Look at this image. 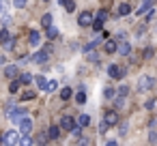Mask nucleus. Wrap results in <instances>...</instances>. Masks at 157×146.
Listing matches in <instances>:
<instances>
[{
    "label": "nucleus",
    "mask_w": 157,
    "mask_h": 146,
    "mask_svg": "<svg viewBox=\"0 0 157 146\" xmlns=\"http://www.w3.org/2000/svg\"><path fill=\"white\" fill-rule=\"evenodd\" d=\"M2 142L5 146H17V142H20V133L15 131V129H11V131H7L5 135H2Z\"/></svg>",
    "instance_id": "f257e3e1"
},
{
    "label": "nucleus",
    "mask_w": 157,
    "mask_h": 146,
    "mask_svg": "<svg viewBox=\"0 0 157 146\" xmlns=\"http://www.w3.org/2000/svg\"><path fill=\"white\" fill-rule=\"evenodd\" d=\"M105 20H108V11H105V9H99V13H97V17L93 20V26H90V28H93L95 32H99V30L103 28Z\"/></svg>",
    "instance_id": "f03ea898"
},
{
    "label": "nucleus",
    "mask_w": 157,
    "mask_h": 146,
    "mask_svg": "<svg viewBox=\"0 0 157 146\" xmlns=\"http://www.w3.org/2000/svg\"><path fill=\"white\" fill-rule=\"evenodd\" d=\"M155 86V77H151V75H142L140 80H138V92H146V90H151Z\"/></svg>",
    "instance_id": "7ed1b4c3"
},
{
    "label": "nucleus",
    "mask_w": 157,
    "mask_h": 146,
    "mask_svg": "<svg viewBox=\"0 0 157 146\" xmlns=\"http://www.w3.org/2000/svg\"><path fill=\"white\" fill-rule=\"evenodd\" d=\"M7 116L13 120V122H20L24 116H26V110L24 107H9V112H7Z\"/></svg>",
    "instance_id": "20e7f679"
},
{
    "label": "nucleus",
    "mask_w": 157,
    "mask_h": 146,
    "mask_svg": "<svg viewBox=\"0 0 157 146\" xmlns=\"http://www.w3.org/2000/svg\"><path fill=\"white\" fill-rule=\"evenodd\" d=\"M35 65H45L48 60H50V52L48 50H39V52H35V56L30 58Z\"/></svg>",
    "instance_id": "39448f33"
},
{
    "label": "nucleus",
    "mask_w": 157,
    "mask_h": 146,
    "mask_svg": "<svg viewBox=\"0 0 157 146\" xmlns=\"http://www.w3.org/2000/svg\"><path fill=\"white\" fill-rule=\"evenodd\" d=\"M78 24H80L82 28L93 26V13H90V11H82V13L78 15Z\"/></svg>",
    "instance_id": "423d86ee"
},
{
    "label": "nucleus",
    "mask_w": 157,
    "mask_h": 146,
    "mask_svg": "<svg viewBox=\"0 0 157 146\" xmlns=\"http://www.w3.org/2000/svg\"><path fill=\"white\" fill-rule=\"evenodd\" d=\"M75 125H78V122H75V118H73V116H69V114H65V116L60 118V129H65V131H71Z\"/></svg>",
    "instance_id": "0eeeda50"
},
{
    "label": "nucleus",
    "mask_w": 157,
    "mask_h": 146,
    "mask_svg": "<svg viewBox=\"0 0 157 146\" xmlns=\"http://www.w3.org/2000/svg\"><path fill=\"white\" fill-rule=\"evenodd\" d=\"M17 125H20V133H22V135H28V133L33 131V120H30V118H26V116H24Z\"/></svg>",
    "instance_id": "6e6552de"
},
{
    "label": "nucleus",
    "mask_w": 157,
    "mask_h": 146,
    "mask_svg": "<svg viewBox=\"0 0 157 146\" xmlns=\"http://www.w3.org/2000/svg\"><path fill=\"white\" fill-rule=\"evenodd\" d=\"M108 75H110L112 80H121V77L125 75V69H121V67H116V65H110V67H108Z\"/></svg>",
    "instance_id": "1a4fd4ad"
},
{
    "label": "nucleus",
    "mask_w": 157,
    "mask_h": 146,
    "mask_svg": "<svg viewBox=\"0 0 157 146\" xmlns=\"http://www.w3.org/2000/svg\"><path fill=\"white\" fill-rule=\"evenodd\" d=\"M103 122H105L108 127H112V125H118V114H116L114 110H108V112H105V116H103Z\"/></svg>",
    "instance_id": "9d476101"
},
{
    "label": "nucleus",
    "mask_w": 157,
    "mask_h": 146,
    "mask_svg": "<svg viewBox=\"0 0 157 146\" xmlns=\"http://www.w3.org/2000/svg\"><path fill=\"white\" fill-rule=\"evenodd\" d=\"M157 2V0H142V5H140V9H136V13L138 15H142V13H148L151 11V7Z\"/></svg>",
    "instance_id": "9b49d317"
},
{
    "label": "nucleus",
    "mask_w": 157,
    "mask_h": 146,
    "mask_svg": "<svg viewBox=\"0 0 157 146\" xmlns=\"http://www.w3.org/2000/svg\"><path fill=\"white\" fill-rule=\"evenodd\" d=\"M39 43H41V35H39L37 30H30V35H28V45L39 47Z\"/></svg>",
    "instance_id": "f8f14e48"
},
{
    "label": "nucleus",
    "mask_w": 157,
    "mask_h": 146,
    "mask_svg": "<svg viewBox=\"0 0 157 146\" xmlns=\"http://www.w3.org/2000/svg\"><path fill=\"white\" fill-rule=\"evenodd\" d=\"M17 73H20V67H17V65H9V67H5V75H7V77H15Z\"/></svg>",
    "instance_id": "ddd939ff"
},
{
    "label": "nucleus",
    "mask_w": 157,
    "mask_h": 146,
    "mask_svg": "<svg viewBox=\"0 0 157 146\" xmlns=\"http://www.w3.org/2000/svg\"><path fill=\"white\" fill-rule=\"evenodd\" d=\"M75 101H78L80 105H84V103H86V90H84V86H80V90L75 92Z\"/></svg>",
    "instance_id": "4468645a"
},
{
    "label": "nucleus",
    "mask_w": 157,
    "mask_h": 146,
    "mask_svg": "<svg viewBox=\"0 0 157 146\" xmlns=\"http://www.w3.org/2000/svg\"><path fill=\"white\" fill-rule=\"evenodd\" d=\"M58 135H60V125H52V127H50V131H48V137L58 140Z\"/></svg>",
    "instance_id": "2eb2a0df"
},
{
    "label": "nucleus",
    "mask_w": 157,
    "mask_h": 146,
    "mask_svg": "<svg viewBox=\"0 0 157 146\" xmlns=\"http://www.w3.org/2000/svg\"><path fill=\"white\" fill-rule=\"evenodd\" d=\"M118 54H123V56H129V54H131V45H129L127 41H123V43L118 45Z\"/></svg>",
    "instance_id": "dca6fc26"
},
{
    "label": "nucleus",
    "mask_w": 157,
    "mask_h": 146,
    "mask_svg": "<svg viewBox=\"0 0 157 146\" xmlns=\"http://www.w3.org/2000/svg\"><path fill=\"white\" fill-rule=\"evenodd\" d=\"M78 125H80L82 129L88 127V125H90V116H88V114H80V116H78Z\"/></svg>",
    "instance_id": "f3484780"
},
{
    "label": "nucleus",
    "mask_w": 157,
    "mask_h": 146,
    "mask_svg": "<svg viewBox=\"0 0 157 146\" xmlns=\"http://www.w3.org/2000/svg\"><path fill=\"white\" fill-rule=\"evenodd\" d=\"M155 127V120L151 122V129H148V142L151 144H157V129H153Z\"/></svg>",
    "instance_id": "a211bd4d"
},
{
    "label": "nucleus",
    "mask_w": 157,
    "mask_h": 146,
    "mask_svg": "<svg viewBox=\"0 0 157 146\" xmlns=\"http://www.w3.org/2000/svg\"><path fill=\"white\" fill-rule=\"evenodd\" d=\"M35 82H37V88H41V90H45V88H48V80H45V75H37V77H35Z\"/></svg>",
    "instance_id": "6ab92c4d"
},
{
    "label": "nucleus",
    "mask_w": 157,
    "mask_h": 146,
    "mask_svg": "<svg viewBox=\"0 0 157 146\" xmlns=\"http://www.w3.org/2000/svg\"><path fill=\"white\" fill-rule=\"evenodd\" d=\"M129 13H131V7L127 2H121L118 5V15H129Z\"/></svg>",
    "instance_id": "aec40b11"
},
{
    "label": "nucleus",
    "mask_w": 157,
    "mask_h": 146,
    "mask_svg": "<svg viewBox=\"0 0 157 146\" xmlns=\"http://www.w3.org/2000/svg\"><path fill=\"white\" fill-rule=\"evenodd\" d=\"M105 52H108V54H114V52H118V45H116V41H105Z\"/></svg>",
    "instance_id": "412c9836"
},
{
    "label": "nucleus",
    "mask_w": 157,
    "mask_h": 146,
    "mask_svg": "<svg viewBox=\"0 0 157 146\" xmlns=\"http://www.w3.org/2000/svg\"><path fill=\"white\" fill-rule=\"evenodd\" d=\"M17 146H33V137L30 135H22L20 142H17Z\"/></svg>",
    "instance_id": "4be33fe9"
},
{
    "label": "nucleus",
    "mask_w": 157,
    "mask_h": 146,
    "mask_svg": "<svg viewBox=\"0 0 157 146\" xmlns=\"http://www.w3.org/2000/svg\"><path fill=\"white\" fill-rule=\"evenodd\" d=\"M75 146H90V137L88 135H80L78 142H75Z\"/></svg>",
    "instance_id": "5701e85b"
},
{
    "label": "nucleus",
    "mask_w": 157,
    "mask_h": 146,
    "mask_svg": "<svg viewBox=\"0 0 157 146\" xmlns=\"http://www.w3.org/2000/svg\"><path fill=\"white\" fill-rule=\"evenodd\" d=\"M41 26H45V28L52 26V15H50V13H45V15L41 17Z\"/></svg>",
    "instance_id": "b1692460"
},
{
    "label": "nucleus",
    "mask_w": 157,
    "mask_h": 146,
    "mask_svg": "<svg viewBox=\"0 0 157 146\" xmlns=\"http://www.w3.org/2000/svg\"><path fill=\"white\" fill-rule=\"evenodd\" d=\"M33 80H35V75H30V73H22V75H20V82H22V84H30Z\"/></svg>",
    "instance_id": "393cba45"
},
{
    "label": "nucleus",
    "mask_w": 157,
    "mask_h": 146,
    "mask_svg": "<svg viewBox=\"0 0 157 146\" xmlns=\"http://www.w3.org/2000/svg\"><path fill=\"white\" fill-rule=\"evenodd\" d=\"M20 84H22V82H20V80H13V82H11V84H9V92H13V95H15V92H17V90H20Z\"/></svg>",
    "instance_id": "a878e982"
},
{
    "label": "nucleus",
    "mask_w": 157,
    "mask_h": 146,
    "mask_svg": "<svg viewBox=\"0 0 157 146\" xmlns=\"http://www.w3.org/2000/svg\"><path fill=\"white\" fill-rule=\"evenodd\" d=\"M71 95H73V90H71V88H63V90H60V99H65V101H69V99H71Z\"/></svg>",
    "instance_id": "bb28decb"
},
{
    "label": "nucleus",
    "mask_w": 157,
    "mask_h": 146,
    "mask_svg": "<svg viewBox=\"0 0 157 146\" xmlns=\"http://www.w3.org/2000/svg\"><path fill=\"white\" fill-rule=\"evenodd\" d=\"M11 39V35H9V30L7 28H2V30H0V43H7Z\"/></svg>",
    "instance_id": "cd10ccee"
},
{
    "label": "nucleus",
    "mask_w": 157,
    "mask_h": 146,
    "mask_svg": "<svg viewBox=\"0 0 157 146\" xmlns=\"http://www.w3.org/2000/svg\"><path fill=\"white\" fill-rule=\"evenodd\" d=\"M37 144H39V146H45V144H48V133H39V135H37Z\"/></svg>",
    "instance_id": "c85d7f7f"
},
{
    "label": "nucleus",
    "mask_w": 157,
    "mask_h": 146,
    "mask_svg": "<svg viewBox=\"0 0 157 146\" xmlns=\"http://www.w3.org/2000/svg\"><path fill=\"white\" fill-rule=\"evenodd\" d=\"M48 37H50V39H56V37H58V28H56V26H50V28H48Z\"/></svg>",
    "instance_id": "c756f323"
},
{
    "label": "nucleus",
    "mask_w": 157,
    "mask_h": 146,
    "mask_svg": "<svg viewBox=\"0 0 157 146\" xmlns=\"http://www.w3.org/2000/svg\"><path fill=\"white\" fill-rule=\"evenodd\" d=\"M2 45H5V50H7V52H11V50L15 47V37H11V39H9L7 43H2Z\"/></svg>",
    "instance_id": "7c9ffc66"
},
{
    "label": "nucleus",
    "mask_w": 157,
    "mask_h": 146,
    "mask_svg": "<svg viewBox=\"0 0 157 146\" xmlns=\"http://www.w3.org/2000/svg\"><path fill=\"white\" fill-rule=\"evenodd\" d=\"M56 88H58V82H56V80H50V82H48V88H45V90H50V92H54Z\"/></svg>",
    "instance_id": "2f4dec72"
},
{
    "label": "nucleus",
    "mask_w": 157,
    "mask_h": 146,
    "mask_svg": "<svg viewBox=\"0 0 157 146\" xmlns=\"http://www.w3.org/2000/svg\"><path fill=\"white\" fill-rule=\"evenodd\" d=\"M127 92H129V86H127V84H123V86L118 88V95H121V97L125 99V97H127Z\"/></svg>",
    "instance_id": "473e14b6"
},
{
    "label": "nucleus",
    "mask_w": 157,
    "mask_h": 146,
    "mask_svg": "<svg viewBox=\"0 0 157 146\" xmlns=\"http://www.w3.org/2000/svg\"><path fill=\"white\" fill-rule=\"evenodd\" d=\"M103 97H105V99H114V88H110V86H108V88L103 90Z\"/></svg>",
    "instance_id": "72a5a7b5"
},
{
    "label": "nucleus",
    "mask_w": 157,
    "mask_h": 146,
    "mask_svg": "<svg viewBox=\"0 0 157 146\" xmlns=\"http://www.w3.org/2000/svg\"><path fill=\"white\" fill-rule=\"evenodd\" d=\"M84 54H86V58H88L90 62H97V54H95L93 50H90V52H84Z\"/></svg>",
    "instance_id": "f704fd0d"
},
{
    "label": "nucleus",
    "mask_w": 157,
    "mask_h": 146,
    "mask_svg": "<svg viewBox=\"0 0 157 146\" xmlns=\"http://www.w3.org/2000/svg\"><path fill=\"white\" fill-rule=\"evenodd\" d=\"M22 99H24V101H30V99H35V92H33V90H26V92L22 95Z\"/></svg>",
    "instance_id": "c9c22d12"
},
{
    "label": "nucleus",
    "mask_w": 157,
    "mask_h": 146,
    "mask_svg": "<svg viewBox=\"0 0 157 146\" xmlns=\"http://www.w3.org/2000/svg\"><path fill=\"white\" fill-rule=\"evenodd\" d=\"M13 7L15 9H24L26 7V0H13Z\"/></svg>",
    "instance_id": "e433bc0d"
},
{
    "label": "nucleus",
    "mask_w": 157,
    "mask_h": 146,
    "mask_svg": "<svg viewBox=\"0 0 157 146\" xmlns=\"http://www.w3.org/2000/svg\"><path fill=\"white\" fill-rule=\"evenodd\" d=\"M65 9H67L69 13H73V11H75V2H73V0H69V2L65 5Z\"/></svg>",
    "instance_id": "4c0bfd02"
},
{
    "label": "nucleus",
    "mask_w": 157,
    "mask_h": 146,
    "mask_svg": "<svg viewBox=\"0 0 157 146\" xmlns=\"http://www.w3.org/2000/svg\"><path fill=\"white\" fill-rule=\"evenodd\" d=\"M108 129H110V127H108V125H105V122H103V120H101V125H99V133H105V131H108Z\"/></svg>",
    "instance_id": "58836bf2"
},
{
    "label": "nucleus",
    "mask_w": 157,
    "mask_h": 146,
    "mask_svg": "<svg viewBox=\"0 0 157 146\" xmlns=\"http://www.w3.org/2000/svg\"><path fill=\"white\" fill-rule=\"evenodd\" d=\"M118 133H121V135H125V133H127V122H123V125H121V129H118Z\"/></svg>",
    "instance_id": "ea45409f"
},
{
    "label": "nucleus",
    "mask_w": 157,
    "mask_h": 146,
    "mask_svg": "<svg viewBox=\"0 0 157 146\" xmlns=\"http://www.w3.org/2000/svg\"><path fill=\"white\" fill-rule=\"evenodd\" d=\"M151 56H153V50H151V47H148V50H146V52H144V58H151Z\"/></svg>",
    "instance_id": "a19ab883"
},
{
    "label": "nucleus",
    "mask_w": 157,
    "mask_h": 146,
    "mask_svg": "<svg viewBox=\"0 0 157 146\" xmlns=\"http://www.w3.org/2000/svg\"><path fill=\"white\" fill-rule=\"evenodd\" d=\"M5 11V0H0V13Z\"/></svg>",
    "instance_id": "79ce46f5"
},
{
    "label": "nucleus",
    "mask_w": 157,
    "mask_h": 146,
    "mask_svg": "<svg viewBox=\"0 0 157 146\" xmlns=\"http://www.w3.org/2000/svg\"><path fill=\"white\" fill-rule=\"evenodd\" d=\"M67 2H69V0H58V5H63V7H65Z\"/></svg>",
    "instance_id": "37998d69"
},
{
    "label": "nucleus",
    "mask_w": 157,
    "mask_h": 146,
    "mask_svg": "<svg viewBox=\"0 0 157 146\" xmlns=\"http://www.w3.org/2000/svg\"><path fill=\"white\" fill-rule=\"evenodd\" d=\"M105 146H118V144H116V142H108Z\"/></svg>",
    "instance_id": "c03bdc74"
},
{
    "label": "nucleus",
    "mask_w": 157,
    "mask_h": 146,
    "mask_svg": "<svg viewBox=\"0 0 157 146\" xmlns=\"http://www.w3.org/2000/svg\"><path fill=\"white\" fill-rule=\"evenodd\" d=\"M43 2H50V0H43Z\"/></svg>",
    "instance_id": "a18cd8bd"
}]
</instances>
